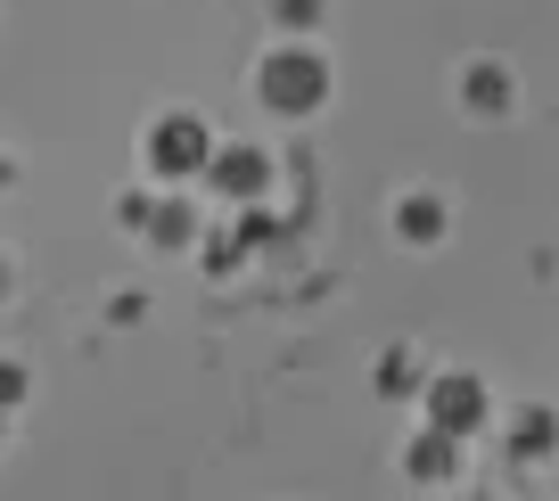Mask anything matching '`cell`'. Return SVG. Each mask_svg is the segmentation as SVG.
<instances>
[{
	"label": "cell",
	"instance_id": "obj_1",
	"mask_svg": "<svg viewBox=\"0 0 559 501\" xmlns=\"http://www.w3.org/2000/svg\"><path fill=\"white\" fill-rule=\"evenodd\" d=\"M263 99H272L280 116H313V107L330 99V67H321L313 50H272V67H263Z\"/></svg>",
	"mask_w": 559,
	"mask_h": 501
},
{
	"label": "cell",
	"instance_id": "obj_2",
	"mask_svg": "<svg viewBox=\"0 0 559 501\" xmlns=\"http://www.w3.org/2000/svg\"><path fill=\"white\" fill-rule=\"evenodd\" d=\"M148 165H157L165 181H190V174H206V165H214V140H206V123H198V116L157 123V132H148Z\"/></svg>",
	"mask_w": 559,
	"mask_h": 501
},
{
	"label": "cell",
	"instance_id": "obj_3",
	"mask_svg": "<svg viewBox=\"0 0 559 501\" xmlns=\"http://www.w3.org/2000/svg\"><path fill=\"white\" fill-rule=\"evenodd\" d=\"M477 419H486V386H477L469 370H444V379L428 386V428H444V436H477Z\"/></svg>",
	"mask_w": 559,
	"mask_h": 501
},
{
	"label": "cell",
	"instance_id": "obj_4",
	"mask_svg": "<svg viewBox=\"0 0 559 501\" xmlns=\"http://www.w3.org/2000/svg\"><path fill=\"white\" fill-rule=\"evenodd\" d=\"M214 181H223L230 198H255L263 181H272V165H263L255 148H230V156H214Z\"/></svg>",
	"mask_w": 559,
	"mask_h": 501
},
{
	"label": "cell",
	"instance_id": "obj_5",
	"mask_svg": "<svg viewBox=\"0 0 559 501\" xmlns=\"http://www.w3.org/2000/svg\"><path fill=\"white\" fill-rule=\"evenodd\" d=\"M510 444H519L526 461H535V452H551V444H559V419H551V411H526V419H519V436H510Z\"/></svg>",
	"mask_w": 559,
	"mask_h": 501
},
{
	"label": "cell",
	"instance_id": "obj_6",
	"mask_svg": "<svg viewBox=\"0 0 559 501\" xmlns=\"http://www.w3.org/2000/svg\"><path fill=\"white\" fill-rule=\"evenodd\" d=\"M395 223L412 230V239H437V223H444V214H437V198H403V214H395Z\"/></svg>",
	"mask_w": 559,
	"mask_h": 501
},
{
	"label": "cell",
	"instance_id": "obj_7",
	"mask_svg": "<svg viewBox=\"0 0 559 501\" xmlns=\"http://www.w3.org/2000/svg\"><path fill=\"white\" fill-rule=\"evenodd\" d=\"M461 91H469V99L486 107V116H493V107H502V74H493V67H477V74H469V83H461Z\"/></svg>",
	"mask_w": 559,
	"mask_h": 501
},
{
	"label": "cell",
	"instance_id": "obj_8",
	"mask_svg": "<svg viewBox=\"0 0 559 501\" xmlns=\"http://www.w3.org/2000/svg\"><path fill=\"white\" fill-rule=\"evenodd\" d=\"M379 386H386V395H403V386H412V354H386V379Z\"/></svg>",
	"mask_w": 559,
	"mask_h": 501
}]
</instances>
